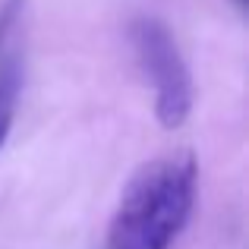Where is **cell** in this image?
Listing matches in <instances>:
<instances>
[{
    "instance_id": "cell-3",
    "label": "cell",
    "mask_w": 249,
    "mask_h": 249,
    "mask_svg": "<svg viewBox=\"0 0 249 249\" xmlns=\"http://www.w3.org/2000/svg\"><path fill=\"white\" fill-rule=\"evenodd\" d=\"M22 0H10L0 10V148L10 139L22 91Z\"/></svg>"
},
{
    "instance_id": "cell-1",
    "label": "cell",
    "mask_w": 249,
    "mask_h": 249,
    "mask_svg": "<svg viewBox=\"0 0 249 249\" xmlns=\"http://www.w3.org/2000/svg\"><path fill=\"white\" fill-rule=\"evenodd\" d=\"M199 164L170 155L142 164L123 186L110 218L107 249H170L196 208Z\"/></svg>"
},
{
    "instance_id": "cell-4",
    "label": "cell",
    "mask_w": 249,
    "mask_h": 249,
    "mask_svg": "<svg viewBox=\"0 0 249 249\" xmlns=\"http://www.w3.org/2000/svg\"><path fill=\"white\" fill-rule=\"evenodd\" d=\"M237 3H240V6H246V0H237Z\"/></svg>"
},
{
    "instance_id": "cell-2",
    "label": "cell",
    "mask_w": 249,
    "mask_h": 249,
    "mask_svg": "<svg viewBox=\"0 0 249 249\" xmlns=\"http://www.w3.org/2000/svg\"><path fill=\"white\" fill-rule=\"evenodd\" d=\"M136 60L155 91V117L164 129H177L193 114V76L170 29L155 16H139L129 25Z\"/></svg>"
}]
</instances>
